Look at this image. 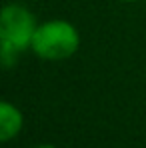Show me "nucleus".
Here are the masks:
<instances>
[{
    "label": "nucleus",
    "mask_w": 146,
    "mask_h": 148,
    "mask_svg": "<svg viewBox=\"0 0 146 148\" xmlns=\"http://www.w3.org/2000/svg\"><path fill=\"white\" fill-rule=\"evenodd\" d=\"M34 148H58V146H54V144H38V146H34Z\"/></svg>",
    "instance_id": "obj_4"
},
{
    "label": "nucleus",
    "mask_w": 146,
    "mask_h": 148,
    "mask_svg": "<svg viewBox=\"0 0 146 148\" xmlns=\"http://www.w3.org/2000/svg\"><path fill=\"white\" fill-rule=\"evenodd\" d=\"M38 28L36 16L22 4H6L0 12V48L24 52Z\"/></svg>",
    "instance_id": "obj_2"
},
{
    "label": "nucleus",
    "mask_w": 146,
    "mask_h": 148,
    "mask_svg": "<svg viewBox=\"0 0 146 148\" xmlns=\"http://www.w3.org/2000/svg\"><path fill=\"white\" fill-rule=\"evenodd\" d=\"M22 126H24V116L20 108L8 100H2L0 102V140L10 142L20 134Z\"/></svg>",
    "instance_id": "obj_3"
},
{
    "label": "nucleus",
    "mask_w": 146,
    "mask_h": 148,
    "mask_svg": "<svg viewBox=\"0 0 146 148\" xmlns=\"http://www.w3.org/2000/svg\"><path fill=\"white\" fill-rule=\"evenodd\" d=\"M118 2H138V0H118Z\"/></svg>",
    "instance_id": "obj_5"
},
{
    "label": "nucleus",
    "mask_w": 146,
    "mask_h": 148,
    "mask_svg": "<svg viewBox=\"0 0 146 148\" xmlns=\"http://www.w3.org/2000/svg\"><path fill=\"white\" fill-rule=\"evenodd\" d=\"M80 48V32L78 28L62 18L46 20L38 24L30 50L42 60H66Z\"/></svg>",
    "instance_id": "obj_1"
}]
</instances>
